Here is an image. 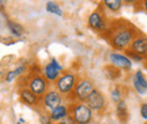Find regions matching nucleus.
<instances>
[{
    "mask_svg": "<svg viewBox=\"0 0 147 124\" xmlns=\"http://www.w3.org/2000/svg\"><path fill=\"white\" fill-rule=\"evenodd\" d=\"M16 124H22V123H19V122H18V123H16Z\"/></svg>",
    "mask_w": 147,
    "mask_h": 124,
    "instance_id": "30",
    "label": "nucleus"
},
{
    "mask_svg": "<svg viewBox=\"0 0 147 124\" xmlns=\"http://www.w3.org/2000/svg\"><path fill=\"white\" fill-rule=\"evenodd\" d=\"M134 77L136 78V80L144 87V88H146L147 89V79H146V77L144 76V73L142 72L140 70H138V71H136V73L134 74Z\"/></svg>",
    "mask_w": 147,
    "mask_h": 124,
    "instance_id": "22",
    "label": "nucleus"
},
{
    "mask_svg": "<svg viewBox=\"0 0 147 124\" xmlns=\"http://www.w3.org/2000/svg\"><path fill=\"white\" fill-rule=\"evenodd\" d=\"M103 5L111 11L115 13L122 7V1L121 0H104Z\"/></svg>",
    "mask_w": 147,
    "mask_h": 124,
    "instance_id": "18",
    "label": "nucleus"
},
{
    "mask_svg": "<svg viewBox=\"0 0 147 124\" xmlns=\"http://www.w3.org/2000/svg\"><path fill=\"white\" fill-rule=\"evenodd\" d=\"M144 66H145V68L147 69V60L145 61V62H144Z\"/></svg>",
    "mask_w": 147,
    "mask_h": 124,
    "instance_id": "29",
    "label": "nucleus"
},
{
    "mask_svg": "<svg viewBox=\"0 0 147 124\" xmlns=\"http://www.w3.org/2000/svg\"><path fill=\"white\" fill-rule=\"evenodd\" d=\"M19 97L23 101V103H25L30 106H35L40 101V97L36 96L34 92H32L28 88L20 89L19 90Z\"/></svg>",
    "mask_w": 147,
    "mask_h": 124,
    "instance_id": "13",
    "label": "nucleus"
},
{
    "mask_svg": "<svg viewBox=\"0 0 147 124\" xmlns=\"http://www.w3.org/2000/svg\"><path fill=\"white\" fill-rule=\"evenodd\" d=\"M7 28L9 29V32L16 37H20L24 34V28L22 25H19L18 23H15V21H10L8 20L7 21Z\"/></svg>",
    "mask_w": 147,
    "mask_h": 124,
    "instance_id": "16",
    "label": "nucleus"
},
{
    "mask_svg": "<svg viewBox=\"0 0 147 124\" xmlns=\"http://www.w3.org/2000/svg\"><path fill=\"white\" fill-rule=\"evenodd\" d=\"M115 113H117V116H118V119H119V121H120L121 123H127L129 114H128V109H127V105H126V102H125V101H121L120 103L117 104Z\"/></svg>",
    "mask_w": 147,
    "mask_h": 124,
    "instance_id": "14",
    "label": "nucleus"
},
{
    "mask_svg": "<svg viewBox=\"0 0 147 124\" xmlns=\"http://www.w3.org/2000/svg\"><path fill=\"white\" fill-rule=\"evenodd\" d=\"M125 54L128 56L129 59H132V60H135L136 62H145V59H144L143 56H140L139 54L132 52V51H131V50H129V49H127V50L125 51Z\"/></svg>",
    "mask_w": 147,
    "mask_h": 124,
    "instance_id": "23",
    "label": "nucleus"
},
{
    "mask_svg": "<svg viewBox=\"0 0 147 124\" xmlns=\"http://www.w3.org/2000/svg\"><path fill=\"white\" fill-rule=\"evenodd\" d=\"M25 71H26V66H19L17 68H15L14 70L9 71L5 79H6L7 82H11V81H14V79H16L17 77L22 76Z\"/></svg>",
    "mask_w": 147,
    "mask_h": 124,
    "instance_id": "17",
    "label": "nucleus"
},
{
    "mask_svg": "<svg viewBox=\"0 0 147 124\" xmlns=\"http://www.w3.org/2000/svg\"><path fill=\"white\" fill-rule=\"evenodd\" d=\"M109 60H110V62L112 66L119 68L120 70L128 71V70H130L131 67H132V62H131V60L129 59L126 54L112 52V53H110V55H109Z\"/></svg>",
    "mask_w": 147,
    "mask_h": 124,
    "instance_id": "10",
    "label": "nucleus"
},
{
    "mask_svg": "<svg viewBox=\"0 0 147 124\" xmlns=\"http://www.w3.org/2000/svg\"><path fill=\"white\" fill-rule=\"evenodd\" d=\"M131 81H132V87H134V89L136 90V92L137 94H139V95H145L147 92V89L144 88L137 80H136V78L132 76V79H131Z\"/></svg>",
    "mask_w": 147,
    "mask_h": 124,
    "instance_id": "21",
    "label": "nucleus"
},
{
    "mask_svg": "<svg viewBox=\"0 0 147 124\" xmlns=\"http://www.w3.org/2000/svg\"><path fill=\"white\" fill-rule=\"evenodd\" d=\"M94 89H95V86L92 80L87 78L80 79L79 81H77V85L73 91L74 98L79 103H86L87 98L90 97V95L92 94Z\"/></svg>",
    "mask_w": 147,
    "mask_h": 124,
    "instance_id": "4",
    "label": "nucleus"
},
{
    "mask_svg": "<svg viewBox=\"0 0 147 124\" xmlns=\"http://www.w3.org/2000/svg\"><path fill=\"white\" fill-rule=\"evenodd\" d=\"M19 123L24 124L25 123V120H24V119H19Z\"/></svg>",
    "mask_w": 147,
    "mask_h": 124,
    "instance_id": "28",
    "label": "nucleus"
},
{
    "mask_svg": "<svg viewBox=\"0 0 147 124\" xmlns=\"http://www.w3.org/2000/svg\"><path fill=\"white\" fill-rule=\"evenodd\" d=\"M42 104L47 109L51 112L52 109L62 105V95L58 90L51 89L42 97Z\"/></svg>",
    "mask_w": 147,
    "mask_h": 124,
    "instance_id": "8",
    "label": "nucleus"
},
{
    "mask_svg": "<svg viewBox=\"0 0 147 124\" xmlns=\"http://www.w3.org/2000/svg\"><path fill=\"white\" fill-rule=\"evenodd\" d=\"M69 115H70L69 106H66V105H60L50 112V117L52 122H58V123Z\"/></svg>",
    "mask_w": 147,
    "mask_h": 124,
    "instance_id": "12",
    "label": "nucleus"
},
{
    "mask_svg": "<svg viewBox=\"0 0 147 124\" xmlns=\"http://www.w3.org/2000/svg\"><path fill=\"white\" fill-rule=\"evenodd\" d=\"M27 88L32 92H34L38 97H43L49 90V81L45 79L44 76L41 74H32V77L28 78Z\"/></svg>",
    "mask_w": 147,
    "mask_h": 124,
    "instance_id": "5",
    "label": "nucleus"
},
{
    "mask_svg": "<svg viewBox=\"0 0 147 124\" xmlns=\"http://www.w3.org/2000/svg\"><path fill=\"white\" fill-rule=\"evenodd\" d=\"M146 124H147V123H146Z\"/></svg>",
    "mask_w": 147,
    "mask_h": 124,
    "instance_id": "31",
    "label": "nucleus"
},
{
    "mask_svg": "<svg viewBox=\"0 0 147 124\" xmlns=\"http://www.w3.org/2000/svg\"><path fill=\"white\" fill-rule=\"evenodd\" d=\"M70 116H73L76 124H91L93 111L86 103H74L69 105Z\"/></svg>",
    "mask_w": 147,
    "mask_h": 124,
    "instance_id": "2",
    "label": "nucleus"
},
{
    "mask_svg": "<svg viewBox=\"0 0 147 124\" xmlns=\"http://www.w3.org/2000/svg\"><path fill=\"white\" fill-rule=\"evenodd\" d=\"M143 7H144V10L147 13V0H145V1L143 2Z\"/></svg>",
    "mask_w": 147,
    "mask_h": 124,
    "instance_id": "27",
    "label": "nucleus"
},
{
    "mask_svg": "<svg viewBox=\"0 0 147 124\" xmlns=\"http://www.w3.org/2000/svg\"><path fill=\"white\" fill-rule=\"evenodd\" d=\"M86 104L88 105V107L92 109V111H96V112H101L104 107H105V97L103 96V94L97 90V89H94L93 92L90 95V97L87 98L86 101Z\"/></svg>",
    "mask_w": 147,
    "mask_h": 124,
    "instance_id": "9",
    "label": "nucleus"
},
{
    "mask_svg": "<svg viewBox=\"0 0 147 124\" xmlns=\"http://www.w3.org/2000/svg\"><path fill=\"white\" fill-rule=\"evenodd\" d=\"M47 11H49V13H51V14H55L57 16H62V10H61V8L59 7L58 3H55L53 1L47 2Z\"/></svg>",
    "mask_w": 147,
    "mask_h": 124,
    "instance_id": "19",
    "label": "nucleus"
},
{
    "mask_svg": "<svg viewBox=\"0 0 147 124\" xmlns=\"http://www.w3.org/2000/svg\"><path fill=\"white\" fill-rule=\"evenodd\" d=\"M138 35H140L138 29L131 23L123 19L110 23L104 32V37L113 49L125 51L129 49L132 41Z\"/></svg>",
    "mask_w": 147,
    "mask_h": 124,
    "instance_id": "1",
    "label": "nucleus"
},
{
    "mask_svg": "<svg viewBox=\"0 0 147 124\" xmlns=\"http://www.w3.org/2000/svg\"><path fill=\"white\" fill-rule=\"evenodd\" d=\"M57 124H76V122H75V120L73 119V116H67L66 119H63L62 121H60L59 123Z\"/></svg>",
    "mask_w": 147,
    "mask_h": 124,
    "instance_id": "26",
    "label": "nucleus"
},
{
    "mask_svg": "<svg viewBox=\"0 0 147 124\" xmlns=\"http://www.w3.org/2000/svg\"><path fill=\"white\" fill-rule=\"evenodd\" d=\"M140 115L144 120H147V103L142 104L140 106Z\"/></svg>",
    "mask_w": 147,
    "mask_h": 124,
    "instance_id": "25",
    "label": "nucleus"
},
{
    "mask_svg": "<svg viewBox=\"0 0 147 124\" xmlns=\"http://www.w3.org/2000/svg\"><path fill=\"white\" fill-rule=\"evenodd\" d=\"M88 26L94 31L105 32L108 26H109V23H108V20L105 18V15H103L102 11L95 10L88 17Z\"/></svg>",
    "mask_w": 147,
    "mask_h": 124,
    "instance_id": "7",
    "label": "nucleus"
},
{
    "mask_svg": "<svg viewBox=\"0 0 147 124\" xmlns=\"http://www.w3.org/2000/svg\"><path fill=\"white\" fill-rule=\"evenodd\" d=\"M77 85V77L73 72H62L55 82V90L61 95H71Z\"/></svg>",
    "mask_w": 147,
    "mask_h": 124,
    "instance_id": "3",
    "label": "nucleus"
},
{
    "mask_svg": "<svg viewBox=\"0 0 147 124\" xmlns=\"http://www.w3.org/2000/svg\"><path fill=\"white\" fill-rule=\"evenodd\" d=\"M61 72H63L62 66L57 61V59H51V61L43 69V76L49 82H57L62 74Z\"/></svg>",
    "mask_w": 147,
    "mask_h": 124,
    "instance_id": "6",
    "label": "nucleus"
},
{
    "mask_svg": "<svg viewBox=\"0 0 147 124\" xmlns=\"http://www.w3.org/2000/svg\"><path fill=\"white\" fill-rule=\"evenodd\" d=\"M40 122H41V124H52L50 114H42L40 116Z\"/></svg>",
    "mask_w": 147,
    "mask_h": 124,
    "instance_id": "24",
    "label": "nucleus"
},
{
    "mask_svg": "<svg viewBox=\"0 0 147 124\" xmlns=\"http://www.w3.org/2000/svg\"><path fill=\"white\" fill-rule=\"evenodd\" d=\"M104 72H105V76L108 77V79H110V80H117L122 74V70H120L119 68H117L112 64L107 66L105 69H104Z\"/></svg>",
    "mask_w": 147,
    "mask_h": 124,
    "instance_id": "15",
    "label": "nucleus"
},
{
    "mask_svg": "<svg viewBox=\"0 0 147 124\" xmlns=\"http://www.w3.org/2000/svg\"><path fill=\"white\" fill-rule=\"evenodd\" d=\"M111 98H112V101L114 102V103H120L121 101H123L122 99V92H121V89L120 87H114V88L112 89V91H111Z\"/></svg>",
    "mask_w": 147,
    "mask_h": 124,
    "instance_id": "20",
    "label": "nucleus"
},
{
    "mask_svg": "<svg viewBox=\"0 0 147 124\" xmlns=\"http://www.w3.org/2000/svg\"><path fill=\"white\" fill-rule=\"evenodd\" d=\"M129 50H131L132 52L139 54L140 56H143L147 60V37L144 35H138L131 43V45L129 46Z\"/></svg>",
    "mask_w": 147,
    "mask_h": 124,
    "instance_id": "11",
    "label": "nucleus"
}]
</instances>
